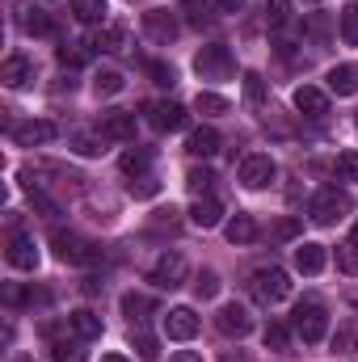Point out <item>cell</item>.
Returning a JSON list of instances; mask_svg holds the SVG:
<instances>
[{
    "instance_id": "obj_1",
    "label": "cell",
    "mask_w": 358,
    "mask_h": 362,
    "mask_svg": "<svg viewBox=\"0 0 358 362\" xmlns=\"http://www.w3.org/2000/svg\"><path fill=\"white\" fill-rule=\"evenodd\" d=\"M287 291H291V278L287 270H278V266H270V270H258L249 278V295L262 303V308H274V303H282L287 299Z\"/></svg>"
},
{
    "instance_id": "obj_2",
    "label": "cell",
    "mask_w": 358,
    "mask_h": 362,
    "mask_svg": "<svg viewBox=\"0 0 358 362\" xmlns=\"http://www.w3.org/2000/svg\"><path fill=\"white\" fill-rule=\"evenodd\" d=\"M51 245H55V257L68 262V266H93V262H101V249L93 240H85V236H76V232H55Z\"/></svg>"
},
{
    "instance_id": "obj_3",
    "label": "cell",
    "mask_w": 358,
    "mask_h": 362,
    "mask_svg": "<svg viewBox=\"0 0 358 362\" xmlns=\"http://www.w3.org/2000/svg\"><path fill=\"white\" fill-rule=\"evenodd\" d=\"M194 72H198L202 81H228V76L236 72V64H232V55H228L224 42H211V47H202V51L194 55Z\"/></svg>"
},
{
    "instance_id": "obj_4",
    "label": "cell",
    "mask_w": 358,
    "mask_h": 362,
    "mask_svg": "<svg viewBox=\"0 0 358 362\" xmlns=\"http://www.w3.org/2000/svg\"><path fill=\"white\" fill-rule=\"evenodd\" d=\"M295 333H299L308 346L325 341V333H329V312H325L316 299H304V303L295 308Z\"/></svg>"
},
{
    "instance_id": "obj_5",
    "label": "cell",
    "mask_w": 358,
    "mask_h": 362,
    "mask_svg": "<svg viewBox=\"0 0 358 362\" xmlns=\"http://www.w3.org/2000/svg\"><path fill=\"white\" fill-rule=\"evenodd\" d=\"M354 211V202H350V194H342V189H321L316 198H312V219L316 223H337V219H346Z\"/></svg>"
},
{
    "instance_id": "obj_6",
    "label": "cell",
    "mask_w": 358,
    "mask_h": 362,
    "mask_svg": "<svg viewBox=\"0 0 358 362\" xmlns=\"http://www.w3.org/2000/svg\"><path fill=\"white\" fill-rule=\"evenodd\" d=\"M4 257H8L13 270H34V266H38V245H34V236H30V232H8Z\"/></svg>"
},
{
    "instance_id": "obj_7",
    "label": "cell",
    "mask_w": 358,
    "mask_h": 362,
    "mask_svg": "<svg viewBox=\"0 0 358 362\" xmlns=\"http://www.w3.org/2000/svg\"><path fill=\"white\" fill-rule=\"evenodd\" d=\"M215 329H219L224 337H245V333L253 329V316H249V308H241V303H224V308L215 312Z\"/></svg>"
},
{
    "instance_id": "obj_8",
    "label": "cell",
    "mask_w": 358,
    "mask_h": 362,
    "mask_svg": "<svg viewBox=\"0 0 358 362\" xmlns=\"http://www.w3.org/2000/svg\"><path fill=\"white\" fill-rule=\"evenodd\" d=\"M274 160L262 156V152H253V156H245L241 160V185H249V189H266L270 181H274Z\"/></svg>"
},
{
    "instance_id": "obj_9",
    "label": "cell",
    "mask_w": 358,
    "mask_h": 362,
    "mask_svg": "<svg viewBox=\"0 0 358 362\" xmlns=\"http://www.w3.org/2000/svg\"><path fill=\"white\" fill-rule=\"evenodd\" d=\"M161 291H173V286H181L185 282V257L181 253H165L156 266H152V274H148Z\"/></svg>"
},
{
    "instance_id": "obj_10",
    "label": "cell",
    "mask_w": 358,
    "mask_h": 362,
    "mask_svg": "<svg viewBox=\"0 0 358 362\" xmlns=\"http://www.w3.org/2000/svg\"><path fill=\"white\" fill-rule=\"evenodd\" d=\"M144 30H148L152 42H173L178 38V17L169 8H148L144 13Z\"/></svg>"
},
{
    "instance_id": "obj_11",
    "label": "cell",
    "mask_w": 358,
    "mask_h": 362,
    "mask_svg": "<svg viewBox=\"0 0 358 362\" xmlns=\"http://www.w3.org/2000/svg\"><path fill=\"white\" fill-rule=\"evenodd\" d=\"M148 122L156 131H181L185 127V110H181L178 101H152L148 105Z\"/></svg>"
},
{
    "instance_id": "obj_12",
    "label": "cell",
    "mask_w": 358,
    "mask_h": 362,
    "mask_svg": "<svg viewBox=\"0 0 358 362\" xmlns=\"http://www.w3.org/2000/svg\"><path fill=\"white\" fill-rule=\"evenodd\" d=\"M165 333H169L173 341L198 337V316H194V308H173V312L165 316Z\"/></svg>"
},
{
    "instance_id": "obj_13",
    "label": "cell",
    "mask_w": 358,
    "mask_h": 362,
    "mask_svg": "<svg viewBox=\"0 0 358 362\" xmlns=\"http://www.w3.org/2000/svg\"><path fill=\"white\" fill-rule=\"evenodd\" d=\"M59 131H55V122H21V127H13V144L17 148H34V144H51Z\"/></svg>"
},
{
    "instance_id": "obj_14",
    "label": "cell",
    "mask_w": 358,
    "mask_h": 362,
    "mask_svg": "<svg viewBox=\"0 0 358 362\" xmlns=\"http://www.w3.org/2000/svg\"><path fill=\"white\" fill-rule=\"evenodd\" d=\"M295 110H299L304 118H325V114H329V97L316 89V85H299V89H295Z\"/></svg>"
},
{
    "instance_id": "obj_15",
    "label": "cell",
    "mask_w": 358,
    "mask_h": 362,
    "mask_svg": "<svg viewBox=\"0 0 358 362\" xmlns=\"http://www.w3.org/2000/svg\"><path fill=\"white\" fill-rule=\"evenodd\" d=\"M219 219H224L219 198H211V194L194 198V206H190V223H194V228H219Z\"/></svg>"
},
{
    "instance_id": "obj_16",
    "label": "cell",
    "mask_w": 358,
    "mask_h": 362,
    "mask_svg": "<svg viewBox=\"0 0 358 362\" xmlns=\"http://www.w3.org/2000/svg\"><path fill=\"white\" fill-rule=\"evenodd\" d=\"M0 81H4L8 89H25V85L34 81V64H30L25 55H8V59H4V72H0Z\"/></svg>"
},
{
    "instance_id": "obj_17",
    "label": "cell",
    "mask_w": 358,
    "mask_h": 362,
    "mask_svg": "<svg viewBox=\"0 0 358 362\" xmlns=\"http://www.w3.org/2000/svg\"><path fill=\"white\" fill-rule=\"evenodd\" d=\"M101 135H105V139H131V135H135V114H127V110L101 114Z\"/></svg>"
},
{
    "instance_id": "obj_18",
    "label": "cell",
    "mask_w": 358,
    "mask_h": 362,
    "mask_svg": "<svg viewBox=\"0 0 358 362\" xmlns=\"http://www.w3.org/2000/svg\"><path fill=\"white\" fill-rule=\"evenodd\" d=\"M47 341H51V354H55V362H85L81 341L59 337V325H47Z\"/></svg>"
},
{
    "instance_id": "obj_19",
    "label": "cell",
    "mask_w": 358,
    "mask_h": 362,
    "mask_svg": "<svg viewBox=\"0 0 358 362\" xmlns=\"http://www.w3.org/2000/svg\"><path fill=\"white\" fill-rule=\"evenodd\" d=\"M325 262H329V253H325V245H299L295 249V270L299 274H321L325 270Z\"/></svg>"
},
{
    "instance_id": "obj_20",
    "label": "cell",
    "mask_w": 358,
    "mask_h": 362,
    "mask_svg": "<svg viewBox=\"0 0 358 362\" xmlns=\"http://www.w3.org/2000/svg\"><path fill=\"white\" fill-rule=\"evenodd\" d=\"M156 312V299L152 295H144V291H127L122 295V316L135 325V320H144V316H152Z\"/></svg>"
},
{
    "instance_id": "obj_21",
    "label": "cell",
    "mask_w": 358,
    "mask_h": 362,
    "mask_svg": "<svg viewBox=\"0 0 358 362\" xmlns=\"http://www.w3.org/2000/svg\"><path fill=\"white\" fill-rule=\"evenodd\" d=\"M17 25H21L25 34H55V21H51L42 8H34V4H25V8L17 13Z\"/></svg>"
},
{
    "instance_id": "obj_22",
    "label": "cell",
    "mask_w": 358,
    "mask_h": 362,
    "mask_svg": "<svg viewBox=\"0 0 358 362\" xmlns=\"http://www.w3.org/2000/svg\"><path fill=\"white\" fill-rule=\"evenodd\" d=\"M185 148H190V156H215V152H219V131L198 127V131H190Z\"/></svg>"
},
{
    "instance_id": "obj_23",
    "label": "cell",
    "mask_w": 358,
    "mask_h": 362,
    "mask_svg": "<svg viewBox=\"0 0 358 362\" xmlns=\"http://www.w3.org/2000/svg\"><path fill=\"white\" fill-rule=\"evenodd\" d=\"M329 93H337V97H354L358 93V68L337 64V68L329 72Z\"/></svg>"
},
{
    "instance_id": "obj_24",
    "label": "cell",
    "mask_w": 358,
    "mask_h": 362,
    "mask_svg": "<svg viewBox=\"0 0 358 362\" xmlns=\"http://www.w3.org/2000/svg\"><path fill=\"white\" fill-rule=\"evenodd\" d=\"M68 329H72L81 341H93V337H101V316H93L89 308H81V312L68 316Z\"/></svg>"
},
{
    "instance_id": "obj_25",
    "label": "cell",
    "mask_w": 358,
    "mask_h": 362,
    "mask_svg": "<svg viewBox=\"0 0 358 362\" xmlns=\"http://www.w3.org/2000/svg\"><path fill=\"white\" fill-rule=\"evenodd\" d=\"M224 232H228L232 245H253V240H258V223H253V215H236Z\"/></svg>"
},
{
    "instance_id": "obj_26",
    "label": "cell",
    "mask_w": 358,
    "mask_h": 362,
    "mask_svg": "<svg viewBox=\"0 0 358 362\" xmlns=\"http://www.w3.org/2000/svg\"><path fill=\"white\" fill-rule=\"evenodd\" d=\"M122 38H127V30H122L118 21H110V25H101V30L93 34V47H97V51H122Z\"/></svg>"
},
{
    "instance_id": "obj_27",
    "label": "cell",
    "mask_w": 358,
    "mask_h": 362,
    "mask_svg": "<svg viewBox=\"0 0 358 362\" xmlns=\"http://www.w3.org/2000/svg\"><path fill=\"white\" fill-rule=\"evenodd\" d=\"M181 13H185V21L194 25V30H207L215 17H211V0H181Z\"/></svg>"
},
{
    "instance_id": "obj_28",
    "label": "cell",
    "mask_w": 358,
    "mask_h": 362,
    "mask_svg": "<svg viewBox=\"0 0 358 362\" xmlns=\"http://www.w3.org/2000/svg\"><path fill=\"white\" fill-rule=\"evenodd\" d=\"M118 165H122V173H127V177H148V165H152V156H148L144 148H131V152H127Z\"/></svg>"
},
{
    "instance_id": "obj_29",
    "label": "cell",
    "mask_w": 358,
    "mask_h": 362,
    "mask_svg": "<svg viewBox=\"0 0 358 362\" xmlns=\"http://www.w3.org/2000/svg\"><path fill=\"white\" fill-rule=\"evenodd\" d=\"M93 93H97V97H114V93H122V72L101 68V72L93 76Z\"/></svg>"
},
{
    "instance_id": "obj_30",
    "label": "cell",
    "mask_w": 358,
    "mask_h": 362,
    "mask_svg": "<svg viewBox=\"0 0 358 362\" xmlns=\"http://www.w3.org/2000/svg\"><path fill=\"white\" fill-rule=\"evenodd\" d=\"M245 97H249V105L253 110H262L266 105V81H262V72H245Z\"/></svg>"
},
{
    "instance_id": "obj_31",
    "label": "cell",
    "mask_w": 358,
    "mask_h": 362,
    "mask_svg": "<svg viewBox=\"0 0 358 362\" xmlns=\"http://www.w3.org/2000/svg\"><path fill=\"white\" fill-rule=\"evenodd\" d=\"M72 17L76 21H101L105 17V0H72Z\"/></svg>"
},
{
    "instance_id": "obj_32",
    "label": "cell",
    "mask_w": 358,
    "mask_h": 362,
    "mask_svg": "<svg viewBox=\"0 0 358 362\" xmlns=\"http://www.w3.org/2000/svg\"><path fill=\"white\" fill-rule=\"evenodd\" d=\"M131 346L139 350V358H144V362H156V358H161L156 337H152V333H144V329H139V333H131Z\"/></svg>"
},
{
    "instance_id": "obj_33",
    "label": "cell",
    "mask_w": 358,
    "mask_h": 362,
    "mask_svg": "<svg viewBox=\"0 0 358 362\" xmlns=\"http://www.w3.org/2000/svg\"><path fill=\"white\" fill-rule=\"evenodd\" d=\"M194 295H198V299H215V295H219V274L202 270L198 278H194Z\"/></svg>"
},
{
    "instance_id": "obj_34",
    "label": "cell",
    "mask_w": 358,
    "mask_h": 362,
    "mask_svg": "<svg viewBox=\"0 0 358 362\" xmlns=\"http://www.w3.org/2000/svg\"><path fill=\"white\" fill-rule=\"evenodd\" d=\"M342 42L346 47H358V4L342 8Z\"/></svg>"
},
{
    "instance_id": "obj_35",
    "label": "cell",
    "mask_w": 358,
    "mask_h": 362,
    "mask_svg": "<svg viewBox=\"0 0 358 362\" xmlns=\"http://www.w3.org/2000/svg\"><path fill=\"white\" fill-rule=\"evenodd\" d=\"M194 110H198V114H228V101H224L219 93H198V97H194Z\"/></svg>"
},
{
    "instance_id": "obj_36",
    "label": "cell",
    "mask_w": 358,
    "mask_h": 362,
    "mask_svg": "<svg viewBox=\"0 0 358 362\" xmlns=\"http://www.w3.org/2000/svg\"><path fill=\"white\" fill-rule=\"evenodd\" d=\"M350 350H358V325H342L333 337V354H350Z\"/></svg>"
},
{
    "instance_id": "obj_37",
    "label": "cell",
    "mask_w": 358,
    "mask_h": 362,
    "mask_svg": "<svg viewBox=\"0 0 358 362\" xmlns=\"http://www.w3.org/2000/svg\"><path fill=\"white\" fill-rule=\"evenodd\" d=\"M101 144H105V135H72V148H76L81 156H101V152H105Z\"/></svg>"
},
{
    "instance_id": "obj_38",
    "label": "cell",
    "mask_w": 358,
    "mask_h": 362,
    "mask_svg": "<svg viewBox=\"0 0 358 362\" xmlns=\"http://www.w3.org/2000/svg\"><path fill=\"white\" fill-rule=\"evenodd\" d=\"M211 181H215V173H211V169H190V173H185V185H190V194H198V198L211 189Z\"/></svg>"
},
{
    "instance_id": "obj_39",
    "label": "cell",
    "mask_w": 358,
    "mask_h": 362,
    "mask_svg": "<svg viewBox=\"0 0 358 362\" xmlns=\"http://www.w3.org/2000/svg\"><path fill=\"white\" fill-rule=\"evenodd\" d=\"M287 341H291L287 325H278V320H274V325H266V350H278V354H282V350H287Z\"/></svg>"
},
{
    "instance_id": "obj_40",
    "label": "cell",
    "mask_w": 358,
    "mask_h": 362,
    "mask_svg": "<svg viewBox=\"0 0 358 362\" xmlns=\"http://www.w3.org/2000/svg\"><path fill=\"white\" fill-rule=\"evenodd\" d=\"M299 228H304V219H295V215H291V219H278L270 236H274V240H295V236H299Z\"/></svg>"
},
{
    "instance_id": "obj_41",
    "label": "cell",
    "mask_w": 358,
    "mask_h": 362,
    "mask_svg": "<svg viewBox=\"0 0 358 362\" xmlns=\"http://www.w3.org/2000/svg\"><path fill=\"white\" fill-rule=\"evenodd\" d=\"M337 266H342L346 274H358V245L354 240H346V245L337 249Z\"/></svg>"
},
{
    "instance_id": "obj_42",
    "label": "cell",
    "mask_w": 358,
    "mask_h": 362,
    "mask_svg": "<svg viewBox=\"0 0 358 362\" xmlns=\"http://www.w3.org/2000/svg\"><path fill=\"white\" fill-rule=\"evenodd\" d=\"M337 177L358 181V152H342V156H337Z\"/></svg>"
},
{
    "instance_id": "obj_43",
    "label": "cell",
    "mask_w": 358,
    "mask_h": 362,
    "mask_svg": "<svg viewBox=\"0 0 358 362\" xmlns=\"http://www.w3.org/2000/svg\"><path fill=\"white\" fill-rule=\"evenodd\" d=\"M55 55H59V64H64V68H81V64H85V51H81L76 42H64Z\"/></svg>"
},
{
    "instance_id": "obj_44",
    "label": "cell",
    "mask_w": 358,
    "mask_h": 362,
    "mask_svg": "<svg viewBox=\"0 0 358 362\" xmlns=\"http://www.w3.org/2000/svg\"><path fill=\"white\" fill-rule=\"evenodd\" d=\"M266 17H270V25H282L291 17V0H266Z\"/></svg>"
},
{
    "instance_id": "obj_45",
    "label": "cell",
    "mask_w": 358,
    "mask_h": 362,
    "mask_svg": "<svg viewBox=\"0 0 358 362\" xmlns=\"http://www.w3.org/2000/svg\"><path fill=\"white\" fill-rule=\"evenodd\" d=\"M156 189H161L156 177H135V181H131V194H135V198H152Z\"/></svg>"
},
{
    "instance_id": "obj_46",
    "label": "cell",
    "mask_w": 358,
    "mask_h": 362,
    "mask_svg": "<svg viewBox=\"0 0 358 362\" xmlns=\"http://www.w3.org/2000/svg\"><path fill=\"white\" fill-rule=\"evenodd\" d=\"M148 72H152V81H156V85H165V89L178 81V76H173V68H165V64H148Z\"/></svg>"
},
{
    "instance_id": "obj_47",
    "label": "cell",
    "mask_w": 358,
    "mask_h": 362,
    "mask_svg": "<svg viewBox=\"0 0 358 362\" xmlns=\"http://www.w3.org/2000/svg\"><path fill=\"white\" fill-rule=\"evenodd\" d=\"M308 30H312V34H316V38H321V34H325V30H329V21H325V17H321V13H312V21H308Z\"/></svg>"
},
{
    "instance_id": "obj_48",
    "label": "cell",
    "mask_w": 358,
    "mask_h": 362,
    "mask_svg": "<svg viewBox=\"0 0 358 362\" xmlns=\"http://www.w3.org/2000/svg\"><path fill=\"white\" fill-rule=\"evenodd\" d=\"M215 8H224V13H241L245 8V0H211Z\"/></svg>"
},
{
    "instance_id": "obj_49",
    "label": "cell",
    "mask_w": 358,
    "mask_h": 362,
    "mask_svg": "<svg viewBox=\"0 0 358 362\" xmlns=\"http://www.w3.org/2000/svg\"><path fill=\"white\" fill-rule=\"evenodd\" d=\"M169 362H202V354H194V350H178Z\"/></svg>"
},
{
    "instance_id": "obj_50",
    "label": "cell",
    "mask_w": 358,
    "mask_h": 362,
    "mask_svg": "<svg viewBox=\"0 0 358 362\" xmlns=\"http://www.w3.org/2000/svg\"><path fill=\"white\" fill-rule=\"evenodd\" d=\"M101 362H131V358H122V354H105Z\"/></svg>"
},
{
    "instance_id": "obj_51",
    "label": "cell",
    "mask_w": 358,
    "mask_h": 362,
    "mask_svg": "<svg viewBox=\"0 0 358 362\" xmlns=\"http://www.w3.org/2000/svg\"><path fill=\"white\" fill-rule=\"evenodd\" d=\"M350 240H354V245H358V223H354V232H350Z\"/></svg>"
},
{
    "instance_id": "obj_52",
    "label": "cell",
    "mask_w": 358,
    "mask_h": 362,
    "mask_svg": "<svg viewBox=\"0 0 358 362\" xmlns=\"http://www.w3.org/2000/svg\"><path fill=\"white\" fill-rule=\"evenodd\" d=\"M304 4H316V0H304Z\"/></svg>"
}]
</instances>
